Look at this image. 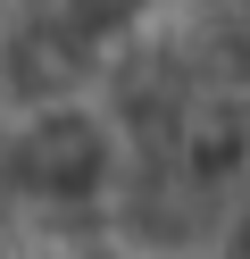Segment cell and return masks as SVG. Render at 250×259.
I'll list each match as a JSON object with an SVG mask.
<instances>
[{"mask_svg":"<svg viewBox=\"0 0 250 259\" xmlns=\"http://www.w3.org/2000/svg\"><path fill=\"white\" fill-rule=\"evenodd\" d=\"M125 176H133L125 117L92 84L33 92L0 125V192L33 226H92V218H109L125 201Z\"/></svg>","mask_w":250,"mask_h":259,"instance_id":"1","label":"cell"}]
</instances>
